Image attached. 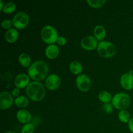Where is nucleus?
<instances>
[{
  "label": "nucleus",
  "mask_w": 133,
  "mask_h": 133,
  "mask_svg": "<svg viewBox=\"0 0 133 133\" xmlns=\"http://www.w3.org/2000/svg\"><path fill=\"white\" fill-rule=\"evenodd\" d=\"M49 71L48 63L43 60H38L31 64L28 68L27 73L29 77L38 82L46 79Z\"/></svg>",
  "instance_id": "nucleus-1"
},
{
  "label": "nucleus",
  "mask_w": 133,
  "mask_h": 133,
  "mask_svg": "<svg viewBox=\"0 0 133 133\" xmlns=\"http://www.w3.org/2000/svg\"><path fill=\"white\" fill-rule=\"evenodd\" d=\"M25 92L27 97L34 101H41L45 95V90L44 85L38 81L30 83L26 87Z\"/></svg>",
  "instance_id": "nucleus-2"
},
{
  "label": "nucleus",
  "mask_w": 133,
  "mask_h": 133,
  "mask_svg": "<svg viewBox=\"0 0 133 133\" xmlns=\"http://www.w3.org/2000/svg\"><path fill=\"white\" fill-rule=\"evenodd\" d=\"M97 49L99 55L104 58H111L116 54L117 52L115 45L107 40L99 42Z\"/></svg>",
  "instance_id": "nucleus-3"
},
{
  "label": "nucleus",
  "mask_w": 133,
  "mask_h": 133,
  "mask_svg": "<svg viewBox=\"0 0 133 133\" xmlns=\"http://www.w3.org/2000/svg\"><path fill=\"white\" fill-rule=\"evenodd\" d=\"M131 97L128 94L123 92L118 93L114 96L112 99L113 106L119 110H125L131 105Z\"/></svg>",
  "instance_id": "nucleus-4"
},
{
  "label": "nucleus",
  "mask_w": 133,
  "mask_h": 133,
  "mask_svg": "<svg viewBox=\"0 0 133 133\" xmlns=\"http://www.w3.org/2000/svg\"><path fill=\"white\" fill-rule=\"evenodd\" d=\"M42 39L45 43L48 44H54L57 42L58 38V32L56 29L51 25H45L42 29L40 32Z\"/></svg>",
  "instance_id": "nucleus-5"
},
{
  "label": "nucleus",
  "mask_w": 133,
  "mask_h": 133,
  "mask_svg": "<svg viewBox=\"0 0 133 133\" xmlns=\"http://www.w3.org/2000/svg\"><path fill=\"white\" fill-rule=\"evenodd\" d=\"M12 23L13 26L16 28L22 29L28 25L29 23V17L25 12H18L13 17Z\"/></svg>",
  "instance_id": "nucleus-6"
},
{
  "label": "nucleus",
  "mask_w": 133,
  "mask_h": 133,
  "mask_svg": "<svg viewBox=\"0 0 133 133\" xmlns=\"http://www.w3.org/2000/svg\"><path fill=\"white\" fill-rule=\"evenodd\" d=\"M75 83H76L77 87L79 88V90L84 92H88L90 89L91 85H92L90 79L88 75L85 74H81L78 75Z\"/></svg>",
  "instance_id": "nucleus-7"
},
{
  "label": "nucleus",
  "mask_w": 133,
  "mask_h": 133,
  "mask_svg": "<svg viewBox=\"0 0 133 133\" xmlns=\"http://www.w3.org/2000/svg\"><path fill=\"white\" fill-rule=\"evenodd\" d=\"M98 40L96 37L92 35L87 36L81 40V45L84 49L87 51H92L96 49L98 45Z\"/></svg>",
  "instance_id": "nucleus-8"
},
{
  "label": "nucleus",
  "mask_w": 133,
  "mask_h": 133,
  "mask_svg": "<svg viewBox=\"0 0 133 133\" xmlns=\"http://www.w3.org/2000/svg\"><path fill=\"white\" fill-rule=\"evenodd\" d=\"M61 83V78L57 74H51L45 79V86L50 90H55L60 87Z\"/></svg>",
  "instance_id": "nucleus-9"
},
{
  "label": "nucleus",
  "mask_w": 133,
  "mask_h": 133,
  "mask_svg": "<svg viewBox=\"0 0 133 133\" xmlns=\"http://www.w3.org/2000/svg\"><path fill=\"white\" fill-rule=\"evenodd\" d=\"M13 96L8 92H2L0 94V108L6 110L12 105L14 102Z\"/></svg>",
  "instance_id": "nucleus-10"
},
{
  "label": "nucleus",
  "mask_w": 133,
  "mask_h": 133,
  "mask_svg": "<svg viewBox=\"0 0 133 133\" xmlns=\"http://www.w3.org/2000/svg\"><path fill=\"white\" fill-rule=\"evenodd\" d=\"M119 81L124 89L127 90L133 89V71H131L122 75Z\"/></svg>",
  "instance_id": "nucleus-11"
},
{
  "label": "nucleus",
  "mask_w": 133,
  "mask_h": 133,
  "mask_svg": "<svg viewBox=\"0 0 133 133\" xmlns=\"http://www.w3.org/2000/svg\"><path fill=\"white\" fill-rule=\"evenodd\" d=\"M14 85L16 88H23L27 87L29 84V76L24 73H21L17 75L14 78Z\"/></svg>",
  "instance_id": "nucleus-12"
},
{
  "label": "nucleus",
  "mask_w": 133,
  "mask_h": 133,
  "mask_svg": "<svg viewBox=\"0 0 133 133\" xmlns=\"http://www.w3.org/2000/svg\"><path fill=\"white\" fill-rule=\"evenodd\" d=\"M16 118L20 123L27 124V123H29V122H31L32 116H31V113L28 110L22 109L18 111L16 114Z\"/></svg>",
  "instance_id": "nucleus-13"
},
{
  "label": "nucleus",
  "mask_w": 133,
  "mask_h": 133,
  "mask_svg": "<svg viewBox=\"0 0 133 133\" xmlns=\"http://www.w3.org/2000/svg\"><path fill=\"white\" fill-rule=\"evenodd\" d=\"M45 53L49 59H55L59 54V49L55 44H50L46 48Z\"/></svg>",
  "instance_id": "nucleus-14"
},
{
  "label": "nucleus",
  "mask_w": 133,
  "mask_h": 133,
  "mask_svg": "<svg viewBox=\"0 0 133 133\" xmlns=\"http://www.w3.org/2000/svg\"><path fill=\"white\" fill-rule=\"evenodd\" d=\"M18 32L16 29L11 28L5 32V39L6 42L10 44L14 43L18 38Z\"/></svg>",
  "instance_id": "nucleus-15"
},
{
  "label": "nucleus",
  "mask_w": 133,
  "mask_h": 133,
  "mask_svg": "<svg viewBox=\"0 0 133 133\" xmlns=\"http://www.w3.org/2000/svg\"><path fill=\"white\" fill-rule=\"evenodd\" d=\"M94 35L96 38L99 41H103L106 36L107 32L105 27L101 25H97L94 27Z\"/></svg>",
  "instance_id": "nucleus-16"
},
{
  "label": "nucleus",
  "mask_w": 133,
  "mask_h": 133,
  "mask_svg": "<svg viewBox=\"0 0 133 133\" xmlns=\"http://www.w3.org/2000/svg\"><path fill=\"white\" fill-rule=\"evenodd\" d=\"M19 64L25 68H29L31 66V58L27 53H22L18 57Z\"/></svg>",
  "instance_id": "nucleus-17"
},
{
  "label": "nucleus",
  "mask_w": 133,
  "mask_h": 133,
  "mask_svg": "<svg viewBox=\"0 0 133 133\" xmlns=\"http://www.w3.org/2000/svg\"><path fill=\"white\" fill-rule=\"evenodd\" d=\"M70 70L72 74L79 75L83 71V66L79 61H72L70 64Z\"/></svg>",
  "instance_id": "nucleus-18"
},
{
  "label": "nucleus",
  "mask_w": 133,
  "mask_h": 133,
  "mask_svg": "<svg viewBox=\"0 0 133 133\" xmlns=\"http://www.w3.org/2000/svg\"><path fill=\"white\" fill-rule=\"evenodd\" d=\"M29 103V99L23 96H18L14 99V104L19 108H25Z\"/></svg>",
  "instance_id": "nucleus-19"
},
{
  "label": "nucleus",
  "mask_w": 133,
  "mask_h": 133,
  "mask_svg": "<svg viewBox=\"0 0 133 133\" xmlns=\"http://www.w3.org/2000/svg\"><path fill=\"white\" fill-rule=\"evenodd\" d=\"M98 98L101 102L104 103H110V101L112 99L111 94L107 91H102L100 92L98 95Z\"/></svg>",
  "instance_id": "nucleus-20"
},
{
  "label": "nucleus",
  "mask_w": 133,
  "mask_h": 133,
  "mask_svg": "<svg viewBox=\"0 0 133 133\" xmlns=\"http://www.w3.org/2000/svg\"><path fill=\"white\" fill-rule=\"evenodd\" d=\"M118 118L123 123H129L130 119V114L127 110H122L118 113Z\"/></svg>",
  "instance_id": "nucleus-21"
},
{
  "label": "nucleus",
  "mask_w": 133,
  "mask_h": 133,
  "mask_svg": "<svg viewBox=\"0 0 133 133\" xmlns=\"http://www.w3.org/2000/svg\"><path fill=\"white\" fill-rule=\"evenodd\" d=\"M16 9V6L15 3L10 1V2H7L5 4L3 12L6 14H10V13L14 12Z\"/></svg>",
  "instance_id": "nucleus-22"
},
{
  "label": "nucleus",
  "mask_w": 133,
  "mask_h": 133,
  "mask_svg": "<svg viewBox=\"0 0 133 133\" xmlns=\"http://www.w3.org/2000/svg\"><path fill=\"white\" fill-rule=\"evenodd\" d=\"M87 3L93 8H99L105 5L106 0H87Z\"/></svg>",
  "instance_id": "nucleus-23"
},
{
  "label": "nucleus",
  "mask_w": 133,
  "mask_h": 133,
  "mask_svg": "<svg viewBox=\"0 0 133 133\" xmlns=\"http://www.w3.org/2000/svg\"><path fill=\"white\" fill-rule=\"evenodd\" d=\"M35 131V125L32 123H27L22 127V133H33Z\"/></svg>",
  "instance_id": "nucleus-24"
},
{
  "label": "nucleus",
  "mask_w": 133,
  "mask_h": 133,
  "mask_svg": "<svg viewBox=\"0 0 133 133\" xmlns=\"http://www.w3.org/2000/svg\"><path fill=\"white\" fill-rule=\"evenodd\" d=\"M12 25V20H10V19H5L1 23V27L3 29H11V27Z\"/></svg>",
  "instance_id": "nucleus-25"
},
{
  "label": "nucleus",
  "mask_w": 133,
  "mask_h": 133,
  "mask_svg": "<svg viewBox=\"0 0 133 133\" xmlns=\"http://www.w3.org/2000/svg\"><path fill=\"white\" fill-rule=\"evenodd\" d=\"M103 109L105 112L107 113V114H110L113 111V105L112 104H110V103H105L103 106Z\"/></svg>",
  "instance_id": "nucleus-26"
},
{
  "label": "nucleus",
  "mask_w": 133,
  "mask_h": 133,
  "mask_svg": "<svg viewBox=\"0 0 133 133\" xmlns=\"http://www.w3.org/2000/svg\"><path fill=\"white\" fill-rule=\"evenodd\" d=\"M57 42L58 45L62 46V45H64L65 44H66L67 40H66V38L64 37V36H58V38H57Z\"/></svg>",
  "instance_id": "nucleus-27"
},
{
  "label": "nucleus",
  "mask_w": 133,
  "mask_h": 133,
  "mask_svg": "<svg viewBox=\"0 0 133 133\" xmlns=\"http://www.w3.org/2000/svg\"><path fill=\"white\" fill-rule=\"evenodd\" d=\"M19 94H20V90H19V88H16V87L15 88H14L12 90V95L13 96H14V97H18Z\"/></svg>",
  "instance_id": "nucleus-28"
},
{
  "label": "nucleus",
  "mask_w": 133,
  "mask_h": 133,
  "mask_svg": "<svg viewBox=\"0 0 133 133\" xmlns=\"http://www.w3.org/2000/svg\"><path fill=\"white\" fill-rule=\"evenodd\" d=\"M128 126H129V129L130 131H131L132 133H133V118H131V119L129 120V122Z\"/></svg>",
  "instance_id": "nucleus-29"
},
{
  "label": "nucleus",
  "mask_w": 133,
  "mask_h": 133,
  "mask_svg": "<svg viewBox=\"0 0 133 133\" xmlns=\"http://www.w3.org/2000/svg\"><path fill=\"white\" fill-rule=\"evenodd\" d=\"M4 4H3V2L2 0H0V10H1V11H3V7H4Z\"/></svg>",
  "instance_id": "nucleus-30"
},
{
  "label": "nucleus",
  "mask_w": 133,
  "mask_h": 133,
  "mask_svg": "<svg viewBox=\"0 0 133 133\" xmlns=\"http://www.w3.org/2000/svg\"><path fill=\"white\" fill-rule=\"evenodd\" d=\"M5 133H16V132H13V131H7V132H5Z\"/></svg>",
  "instance_id": "nucleus-31"
}]
</instances>
